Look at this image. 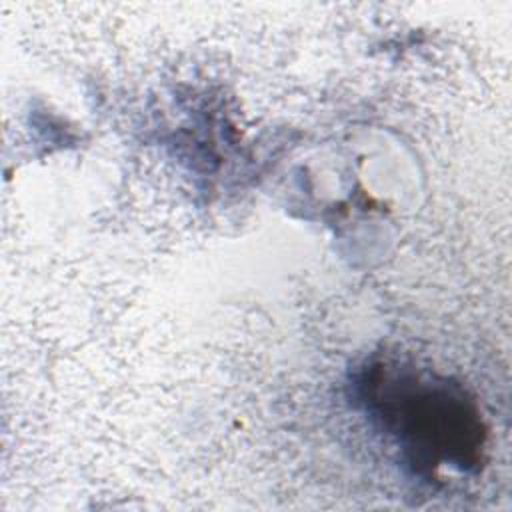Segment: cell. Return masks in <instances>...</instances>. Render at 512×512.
<instances>
[{"mask_svg":"<svg viewBox=\"0 0 512 512\" xmlns=\"http://www.w3.org/2000/svg\"><path fill=\"white\" fill-rule=\"evenodd\" d=\"M358 398L370 418L420 472L472 470L482 462L486 430L476 402L446 376L398 358H374L358 374Z\"/></svg>","mask_w":512,"mask_h":512,"instance_id":"1","label":"cell"}]
</instances>
